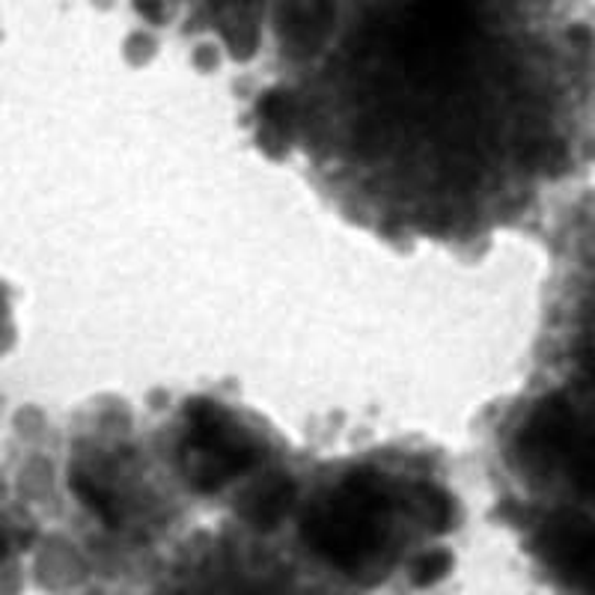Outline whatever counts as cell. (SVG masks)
Listing matches in <instances>:
<instances>
[{
  "instance_id": "8fae6325",
  "label": "cell",
  "mask_w": 595,
  "mask_h": 595,
  "mask_svg": "<svg viewBox=\"0 0 595 595\" xmlns=\"http://www.w3.org/2000/svg\"><path fill=\"white\" fill-rule=\"evenodd\" d=\"M563 158V149L554 141H534L527 146V161L534 167H554Z\"/></svg>"
},
{
  "instance_id": "8992f818",
  "label": "cell",
  "mask_w": 595,
  "mask_h": 595,
  "mask_svg": "<svg viewBox=\"0 0 595 595\" xmlns=\"http://www.w3.org/2000/svg\"><path fill=\"white\" fill-rule=\"evenodd\" d=\"M259 149L271 158H283L298 134V104L287 90H268L257 104Z\"/></svg>"
},
{
  "instance_id": "3957f363",
  "label": "cell",
  "mask_w": 595,
  "mask_h": 595,
  "mask_svg": "<svg viewBox=\"0 0 595 595\" xmlns=\"http://www.w3.org/2000/svg\"><path fill=\"white\" fill-rule=\"evenodd\" d=\"M545 560L565 584L595 595V527L581 515H557L539 536Z\"/></svg>"
},
{
  "instance_id": "30bf717a",
  "label": "cell",
  "mask_w": 595,
  "mask_h": 595,
  "mask_svg": "<svg viewBox=\"0 0 595 595\" xmlns=\"http://www.w3.org/2000/svg\"><path fill=\"white\" fill-rule=\"evenodd\" d=\"M450 569L452 557L447 551H429V554H423L417 563L411 565V581L417 586H435L450 575Z\"/></svg>"
},
{
  "instance_id": "277c9868",
  "label": "cell",
  "mask_w": 595,
  "mask_h": 595,
  "mask_svg": "<svg viewBox=\"0 0 595 595\" xmlns=\"http://www.w3.org/2000/svg\"><path fill=\"white\" fill-rule=\"evenodd\" d=\"M577 441L575 411L563 396H548L534 408L518 435V452L539 471L565 462Z\"/></svg>"
},
{
  "instance_id": "6da1fadb",
  "label": "cell",
  "mask_w": 595,
  "mask_h": 595,
  "mask_svg": "<svg viewBox=\"0 0 595 595\" xmlns=\"http://www.w3.org/2000/svg\"><path fill=\"white\" fill-rule=\"evenodd\" d=\"M388 513V494L370 473H355L328 501L316 503L304 518V539L343 572H360L379 557L384 545L381 518Z\"/></svg>"
},
{
  "instance_id": "9c48e42d",
  "label": "cell",
  "mask_w": 595,
  "mask_h": 595,
  "mask_svg": "<svg viewBox=\"0 0 595 595\" xmlns=\"http://www.w3.org/2000/svg\"><path fill=\"white\" fill-rule=\"evenodd\" d=\"M417 509H420L431 530H447L452 518H456V506H452L450 494L441 492V489H431V485L417 489Z\"/></svg>"
},
{
  "instance_id": "52a82bcc",
  "label": "cell",
  "mask_w": 595,
  "mask_h": 595,
  "mask_svg": "<svg viewBox=\"0 0 595 595\" xmlns=\"http://www.w3.org/2000/svg\"><path fill=\"white\" fill-rule=\"evenodd\" d=\"M295 503V485L287 476H268L257 483L238 503V513L257 530H274Z\"/></svg>"
},
{
  "instance_id": "7a4b0ae2",
  "label": "cell",
  "mask_w": 595,
  "mask_h": 595,
  "mask_svg": "<svg viewBox=\"0 0 595 595\" xmlns=\"http://www.w3.org/2000/svg\"><path fill=\"white\" fill-rule=\"evenodd\" d=\"M186 423V471L197 492H221L259 462V444L215 402H188Z\"/></svg>"
},
{
  "instance_id": "ba28073f",
  "label": "cell",
  "mask_w": 595,
  "mask_h": 595,
  "mask_svg": "<svg viewBox=\"0 0 595 595\" xmlns=\"http://www.w3.org/2000/svg\"><path fill=\"white\" fill-rule=\"evenodd\" d=\"M72 492L99 521L108 524V527H116V521H120L116 503H113V497L104 492L102 485H96L87 473H72Z\"/></svg>"
},
{
  "instance_id": "5b68a950",
  "label": "cell",
  "mask_w": 595,
  "mask_h": 595,
  "mask_svg": "<svg viewBox=\"0 0 595 595\" xmlns=\"http://www.w3.org/2000/svg\"><path fill=\"white\" fill-rule=\"evenodd\" d=\"M334 0H278L280 36L295 54L318 52L334 27Z\"/></svg>"
},
{
  "instance_id": "7c38bea8",
  "label": "cell",
  "mask_w": 595,
  "mask_h": 595,
  "mask_svg": "<svg viewBox=\"0 0 595 595\" xmlns=\"http://www.w3.org/2000/svg\"><path fill=\"white\" fill-rule=\"evenodd\" d=\"M134 7H137V12H141L144 19L155 21V24L165 19V10H161V3H158V0H134Z\"/></svg>"
}]
</instances>
